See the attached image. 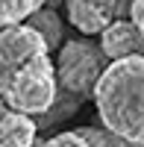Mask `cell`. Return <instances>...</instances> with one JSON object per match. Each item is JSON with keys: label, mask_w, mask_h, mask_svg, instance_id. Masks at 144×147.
<instances>
[{"label": "cell", "mask_w": 144, "mask_h": 147, "mask_svg": "<svg viewBox=\"0 0 144 147\" xmlns=\"http://www.w3.org/2000/svg\"><path fill=\"white\" fill-rule=\"evenodd\" d=\"M30 27L41 35V41L47 44V50H53V47H62V21H59V15L53 9H35L30 15Z\"/></svg>", "instance_id": "cell-7"}, {"label": "cell", "mask_w": 144, "mask_h": 147, "mask_svg": "<svg viewBox=\"0 0 144 147\" xmlns=\"http://www.w3.org/2000/svg\"><path fill=\"white\" fill-rule=\"evenodd\" d=\"M79 136L85 138L88 147H129L124 138H118L115 132L103 129V127H85V129H79Z\"/></svg>", "instance_id": "cell-9"}, {"label": "cell", "mask_w": 144, "mask_h": 147, "mask_svg": "<svg viewBox=\"0 0 144 147\" xmlns=\"http://www.w3.org/2000/svg\"><path fill=\"white\" fill-rule=\"evenodd\" d=\"M6 112H9V106H6V103H3V100H0V118H3V115H6Z\"/></svg>", "instance_id": "cell-12"}, {"label": "cell", "mask_w": 144, "mask_h": 147, "mask_svg": "<svg viewBox=\"0 0 144 147\" xmlns=\"http://www.w3.org/2000/svg\"><path fill=\"white\" fill-rule=\"evenodd\" d=\"M129 21L135 24V30L144 38V0H133V3H129Z\"/></svg>", "instance_id": "cell-11"}, {"label": "cell", "mask_w": 144, "mask_h": 147, "mask_svg": "<svg viewBox=\"0 0 144 147\" xmlns=\"http://www.w3.org/2000/svg\"><path fill=\"white\" fill-rule=\"evenodd\" d=\"M38 3H41V6H44V3H47V0H38Z\"/></svg>", "instance_id": "cell-13"}, {"label": "cell", "mask_w": 144, "mask_h": 147, "mask_svg": "<svg viewBox=\"0 0 144 147\" xmlns=\"http://www.w3.org/2000/svg\"><path fill=\"white\" fill-rule=\"evenodd\" d=\"M35 9H41L38 0H0V30L27 24Z\"/></svg>", "instance_id": "cell-8"}, {"label": "cell", "mask_w": 144, "mask_h": 147, "mask_svg": "<svg viewBox=\"0 0 144 147\" xmlns=\"http://www.w3.org/2000/svg\"><path fill=\"white\" fill-rule=\"evenodd\" d=\"M109 59L103 56L100 44H94L91 38H71L59 47L56 56V82L62 85L68 94L74 97H85L94 91L100 74L106 71Z\"/></svg>", "instance_id": "cell-3"}, {"label": "cell", "mask_w": 144, "mask_h": 147, "mask_svg": "<svg viewBox=\"0 0 144 147\" xmlns=\"http://www.w3.org/2000/svg\"><path fill=\"white\" fill-rule=\"evenodd\" d=\"M129 3L133 0H65V9L71 27L91 38L100 35L112 21L129 15Z\"/></svg>", "instance_id": "cell-4"}, {"label": "cell", "mask_w": 144, "mask_h": 147, "mask_svg": "<svg viewBox=\"0 0 144 147\" xmlns=\"http://www.w3.org/2000/svg\"><path fill=\"white\" fill-rule=\"evenodd\" d=\"M59 97L47 44L30 24L0 30V100L12 112L44 115Z\"/></svg>", "instance_id": "cell-1"}, {"label": "cell", "mask_w": 144, "mask_h": 147, "mask_svg": "<svg viewBox=\"0 0 144 147\" xmlns=\"http://www.w3.org/2000/svg\"><path fill=\"white\" fill-rule=\"evenodd\" d=\"M100 50L109 62L127 56H144V38L129 18H118L100 32Z\"/></svg>", "instance_id": "cell-5"}, {"label": "cell", "mask_w": 144, "mask_h": 147, "mask_svg": "<svg viewBox=\"0 0 144 147\" xmlns=\"http://www.w3.org/2000/svg\"><path fill=\"white\" fill-rule=\"evenodd\" d=\"M38 147H88L85 138L79 136V129H68V132H56L47 141H41Z\"/></svg>", "instance_id": "cell-10"}, {"label": "cell", "mask_w": 144, "mask_h": 147, "mask_svg": "<svg viewBox=\"0 0 144 147\" xmlns=\"http://www.w3.org/2000/svg\"><path fill=\"white\" fill-rule=\"evenodd\" d=\"M91 97L103 129L115 132L129 147H144V56L109 62Z\"/></svg>", "instance_id": "cell-2"}, {"label": "cell", "mask_w": 144, "mask_h": 147, "mask_svg": "<svg viewBox=\"0 0 144 147\" xmlns=\"http://www.w3.org/2000/svg\"><path fill=\"white\" fill-rule=\"evenodd\" d=\"M35 121L30 115L21 112H9L0 118V147H32L35 144Z\"/></svg>", "instance_id": "cell-6"}]
</instances>
